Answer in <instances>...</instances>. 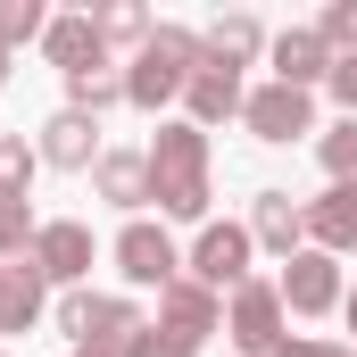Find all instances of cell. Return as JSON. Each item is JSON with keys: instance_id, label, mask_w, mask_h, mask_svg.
Here are the masks:
<instances>
[{"instance_id": "7402d4cb", "label": "cell", "mask_w": 357, "mask_h": 357, "mask_svg": "<svg viewBox=\"0 0 357 357\" xmlns=\"http://www.w3.org/2000/svg\"><path fill=\"white\" fill-rule=\"evenodd\" d=\"M324 167H333L341 183H357V116H349V125H333V133H324Z\"/></svg>"}, {"instance_id": "8fae6325", "label": "cell", "mask_w": 357, "mask_h": 357, "mask_svg": "<svg viewBox=\"0 0 357 357\" xmlns=\"http://www.w3.org/2000/svg\"><path fill=\"white\" fill-rule=\"evenodd\" d=\"M91 150H100V125H91L84 108H59L50 133H42V158L50 167H91Z\"/></svg>"}, {"instance_id": "2e32d148", "label": "cell", "mask_w": 357, "mask_h": 357, "mask_svg": "<svg viewBox=\"0 0 357 357\" xmlns=\"http://www.w3.org/2000/svg\"><path fill=\"white\" fill-rule=\"evenodd\" d=\"M100 191H108L116 208H142V199H150V158H133V150H108V158H100Z\"/></svg>"}, {"instance_id": "e0dca14e", "label": "cell", "mask_w": 357, "mask_h": 357, "mask_svg": "<svg viewBox=\"0 0 357 357\" xmlns=\"http://www.w3.org/2000/svg\"><path fill=\"white\" fill-rule=\"evenodd\" d=\"M299 208H291V191H258V241H274V250H291L299 241Z\"/></svg>"}, {"instance_id": "5b68a950", "label": "cell", "mask_w": 357, "mask_h": 357, "mask_svg": "<svg viewBox=\"0 0 357 357\" xmlns=\"http://www.w3.org/2000/svg\"><path fill=\"white\" fill-rule=\"evenodd\" d=\"M241 116H250V133H258V142H291V133H307V91L266 84V91H250V100H241Z\"/></svg>"}, {"instance_id": "d4e9b609", "label": "cell", "mask_w": 357, "mask_h": 357, "mask_svg": "<svg viewBox=\"0 0 357 357\" xmlns=\"http://www.w3.org/2000/svg\"><path fill=\"white\" fill-rule=\"evenodd\" d=\"M125 357H191V341H183V333H133Z\"/></svg>"}, {"instance_id": "6da1fadb", "label": "cell", "mask_w": 357, "mask_h": 357, "mask_svg": "<svg viewBox=\"0 0 357 357\" xmlns=\"http://www.w3.org/2000/svg\"><path fill=\"white\" fill-rule=\"evenodd\" d=\"M150 199L167 216H199L208 208V142H199V125H167L150 142Z\"/></svg>"}, {"instance_id": "7a4b0ae2", "label": "cell", "mask_w": 357, "mask_h": 357, "mask_svg": "<svg viewBox=\"0 0 357 357\" xmlns=\"http://www.w3.org/2000/svg\"><path fill=\"white\" fill-rule=\"evenodd\" d=\"M199 67H208V42H191L183 25H150L142 59H133V75H125V100H133V108H158V100H175Z\"/></svg>"}, {"instance_id": "4316f807", "label": "cell", "mask_w": 357, "mask_h": 357, "mask_svg": "<svg viewBox=\"0 0 357 357\" xmlns=\"http://www.w3.org/2000/svg\"><path fill=\"white\" fill-rule=\"evenodd\" d=\"M324 84L341 91V108H349V116H357V59H333V75H324Z\"/></svg>"}, {"instance_id": "ba28073f", "label": "cell", "mask_w": 357, "mask_h": 357, "mask_svg": "<svg viewBox=\"0 0 357 357\" xmlns=\"http://www.w3.org/2000/svg\"><path fill=\"white\" fill-rule=\"evenodd\" d=\"M116 258H125V274L133 282H175V241L158 233V225H125V241H116Z\"/></svg>"}, {"instance_id": "484cf974", "label": "cell", "mask_w": 357, "mask_h": 357, "mask_svg": "<svg viewBox=\"0 0 357 357\" xmlns=\"http://www.w3.org/2000/svg\"><path fill=\"white\" fill-rule=\"evenodd\" d=\"M25 233H33L25 199H0V250H25Z\"/></svg>"}, {"instance_id": "ffe728a7", "label": "cell", "mask_w": 357, "mask_h": 357, "mask_svg": "<svg viewBox=\"0 0 357 357\" xmlns=\"http://www.w3.org/2000/svg\"><path fill=\"white\" fill-rule=\"evenodd\" d=\"M25 175H33V150L17 133H0V199H25Z\"/></svg>"}, {"instance_id": "5bb4252c", "label": "cell", "mask_w": 357, "mask_h": 357, "mask_svg": "<svg viewBox=\"0 0 357 357\" xmlns=\"http://www.w3.org/2000/svg\"><path fill=\"white\" fill-rule=\"evenodd\" d=\"M42 307V266H0V333H25Z\"/></svg>"}, {"instance_id": "ac0fdd59", "label": "cell", "mask_w": 357, "mask_h": 357, "mask_svg": "<svg viewBox=\"0 0 357 357\" xmlns=\"http://www.w3.org/2000/svg\"><path fill=\"white\" fill-rule=\"evenodd\" d=\"M33 33H50L42 0H0V50H17V42H33Z\"/></svg>"}, {"instance_id": "44dd1931", "label": "cell", "mask_w": 357, "mask_h": 357, "mask_svg": "<svg viewBox=\"0 0 357 357\" xmlns=\"http://www.w3.org/2000/svg\"><path fill=\"white\" fill-rule=\"evenodd\" d=\"M67 100H75L84 116H100L108 100H125V84H116V75H67Z\"/></svg>"}, {"instance_id": "277c9868", "label": "cell", "mask_w": 357, "mask_h": 357, "mask_svg": "<svg viewBox=\"0 0 357 357\" xmlns=\"http://www.w3.org/2000/svg\"><path fill=\"white\" fill-rule=\"evenodd\" d=\"M241 274H250V233L241 225H208L199 233V258H191V282H208V291H241Z\"/></svg>"}, {"instance_id": "7c38bea8", "label": "cell", "mask_w": 357, "mask_h": 357, "mask_svg": "<svg viewBox=\"0 0 357 357\" xmlns=\"http://www.w3.org/2000/svg\"><path fill=\"white\" fill-rule=\"evenodd\" d=\"M158 307H167V333H183V341H199V333L216 324V291H208V282H183V274L158 291Z\"/></svg>"}, {"instance_id": "3957f363", "label": "cell", "mask_w": 357, "mask_h": 357, "mask_svg": "<svg viewBox=\"0 0 357 357\" xmlns=\"http://www.w3.org/2000/svg\"><path fill=\"white\" fill-rule=\"evenodd\" d=\"M274 324H282V291H274V282H241V291H233V341L250 357H274L282 349Z\"/></svg>"}, {"instance_id": "4dcf8cb0", "label": "cell", "mask_w": 357, "mask_h": 357, "mask_svg": "<svg viewBox=\"0 0 357 357\" xmlns=\"http://www.w3.org/2000/svg\"><path fill=\"white\" fill-rule=\"evenodd\" d=\"M349 324H357V299H349Z\"/></svg>"}, {"instance_id": "9c48e42d", "label": "cell", "mask_w": 357, "mask_h": 357, "mask_svg": "<svg viewBox=\"0 0 357 357\" xmlns=\"http://www.w3.org/2000/svg\"><path fill=\"white\" fill-rule=\"evenodd\" d=\"M42 50H50L67 75H100V50H108V42H100V25H91V17H50Z\"/></svg>"}, {"instance_id": "83f0119b", "label": "cell", "mask_w": 357, "mask_h": 357, "mask_svg": "<svg viewBox=\"0 0 357 357\" xmlns=\"http://www.w3.org/2000/svg\"><path fill=\"white\" fill-rule=\"evenodd\" d=\"M274 357H341L333 341H299V349H274Z\"/></svg>"}, {"instance_id": "8992f818", "label": "cell", "mask_w": 357, "mask_h": 357, "mask_svg": "<svg viewBox=\"0 0 357 357\" xmlns=\"http://www.w3.org/2000/svg\"><path fill=\"white\" fill-rule=\"evenodd\" d=\"M316 75H333V42H324L316 25H299V33H282V42H274V84L307 91Z\"/></svg>"}, {"instance_id": "f546056e", "label": "cell", "mask_w": 357, "mask_h": 357, "mask_svg": "<svg viewBox=\"0 0 357 357\" xmlns=\"http://www.w3.org/2000/svg\"><path fill=\"white\" fill-rule=\"evenodd\" d=\"M0 75H8V50H0Z\"/></svg>"}, {"instance_id": "30bf717a", "label": "cell", "mask_w": 357, "mask_h": 357, "mask_svg": "<svg viewBox=\"0 0 357 357\" xmlns=\"http://www.w3.org/2000/svg\"><path fill=\"white\" fill-rule=\"evenodd\" d=\"M33 266L50 274V282H75V274L91 266V233L84 225H42V233H33Z\"/></svg>"}, {"instance_id": "52a82bcc", "label": "cell", "mask_w": 357, "mask_h": 357, "mask_svg": "<svg viewBox=\"0 0 357 357\" xmlns=\"http://www.w3.org/2000/svg\"><path fill=\"white\" fill-rule=\"evenodd\" d=\"M274 291H282V307H299V316H324V307L341 299V274H333V258H291Z\"/></svg>"}, {"instance_id": "4fadbf2b", "label": "cell", "mask_w": 357, "mask_h": 357, "mask_svg": "<svg viewBox=\"0 0 357 357\" xmlns=\"http://www.w3.org/2000/svg\"><path fill=\"white\" fill-rule=\"evenodd\" d=\"M183 91H191V116H199V125H216V116H233V108H241V75H233V67H216V59H208Z\"/></svg>"}, {"instance_id": "d6986e66", "label": "cell", "mask_w": 357, "mask_h": 357, "mask_svg": "<svg viewBox=\"0 0 357 357\" xmlns=\"http://www.w3.org/2000/svg\"><path fill=\"white\" fill-rule=\"evenodd\" d=\"M250 50H258V25H250V17H225V25L208 33V59H216V67H233V59H250Z\"/></svg>"}, {"instance_id": "603a6c76", "label": "cell", "mask_w": 357, "mask_h": 357, "mask_svg": "<svg viewBox=\"0 0 357 357\" xmlns=\"http://www.w3.org/2000/svg\"><path fill=\"white\" fill-rule=\"evenodd\" d=\"M91 25H100V42H150V17L142 8H100Z\"/></svg>"}, {"instance_id": "9a60e30c", "label": "cell", "mask_w": 357, "mask_h": 357, "mask_svg": "<svg viewBox=\"0 0 357 357\" xmlns=\"http://www.w3.org/2000/svg\"><path fill=\"white\" fill-rule=\"evenodd\" d=\"M307 233L333 241V250H349V241H357V183H333V199L307 208Z\"/></svg>"}, {"instance_id": "cb8c5ba5", "label": "cell", "mask_w": 357, "mask_h": 357, "mask_svg": "<svg viewBox=\"0 0 357 357\" xmlns=\"http://www.w3.org/2000/svg\"><path fill=\"white\" fill-rule=\"evenodd\" d=\"M341 59H357V0H341V8H324V25H316Z\"/></svg>"}, {"instance_id": "f1b7e54d", "label": "cell", "mask_w": 357, "mask_h": 357, "mask_svg": "<svg viewBox=\"0 0 357 357\" xmlns=\"http://www.w3.org/2000/svg\"><path fill=\"white\" fill-rule=\"evenodd\" d=\"M75 357H125V349H75Z\"/></svg>"}]
</instances>
